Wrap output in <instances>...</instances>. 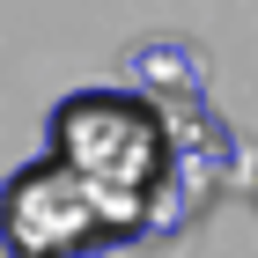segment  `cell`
Returning a JSON list of instances; mask_svg holds the SVG:
<instances>
[{
    "label": "cell",
    "instance_id": "obj_1",
    "mask_svg": "<svg viewBox=\"0 0 258 258\" xmlns=\"http://www.w3.org/2000/svg\"><path fill=\"white\" fill-rule=\"evenodd\" d=\"M52 155L74 162L81 177L103 192V207L118 214L125 243L148 229V207H155L162 177H170V125L148 96L133 89H74V96L52 103Z\"/></svg>",
    "mask_w": 258,
    "mask_h": 258
},
{
    "label": "cell",
    "instance_id": "obj_2",
    "mask_svg": "<svg viewBox=\"0 0 258 258\" xmlns=\"http://www.w3.org/2000/svg\"><path fill=\"white\" fill-rule=\"evenodd\" d=\"M103 243H125V229L74 162L37 155L0 184V251L8 258H89Z\"/></svg>",
    "mask_w": 258,
    "mask_h": 258
},
{
    "label": "cell",
    "instance_id": "obj_3",
    "mask_svg": "<svg viewBox=\"0 0 258 258\" xmlns=\"http://www.w3.org/2000/svg\"><path fill=\"white\" fill-rule=\"evenodd\" d=\"M251 207H258V177H251Z\"/></svg>",
    "mask_w": 258,
    "mask_h": 258
}]
</instances>
